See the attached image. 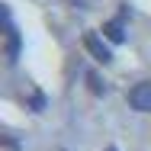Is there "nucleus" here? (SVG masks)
<instances>
[{"mask_svg":"<svg viewBox=\"0 0 151 151\" xmlns=\"http://www.w3.org/2000/svg\"><path fill=\"white\" fill-rule=\"evenodd\" d=\"M129 106L138 113H151V81H142L129 90Z\"/></svg>","mask_w":151,"mask_h":151,"instance_id":"nucleus-1","label":"nucleus"},{"mask_svg":"<svg viewBox=\"0 0 151 151\" xmlns=\"http://www.w3.org/2000/svg\"><path fill=\"white\" fill-rule=\"evenodd\" d=\"M84 48H87V52H90L93 58L100 61V64H109V61H113V52H109V45H106V42H103L96 32H87V35H84Z\"/></svg>","mask_w":151,"mask_h":151,"instance_id":"nucleus-2","label":"nucleus"},{"mask_svg":"<svg viewBox=\"0 0 151 151\" xmlns=\"http://www.w3.org/2000/svg\"><path fill=\"white\" fill-rule=\"evenodd\" d=\"M3 19H6V61L13 64L19 58V32H16L13 19H10V10H3Z\"/></svg>","mask_w":151,"mask_h":151,"instance_id":"nucleus-3","label":"nucleus"},{"mask_svg":"<svg viewBox=\"0 0 151 151\" xmlns=\"http://www.w3.org/2000/svg\"><path fill=\"white\" fill-rule=\"evenodd\" d=\"M106 39H109V42H122V39H125V32H122V23H106Z\"/></svg>","mask_w":151,"mask_h":151,"instance_id":"nucleus-4","label":"nucleus"},{"mask_svg":"<svg viewBox=\"0 0 151 151\" xmlns=\"http://www.w3.org/2000/svg\"><path fill=\"white\" fill-rule=\"evenodd\" d=\"M106 151H119V148H113V145H109V148H106Z\"/></svg>","mask_w":151,"mask_h":151,"instance_id":"nucleus-5","label":"nucleus"}]
</instances>
